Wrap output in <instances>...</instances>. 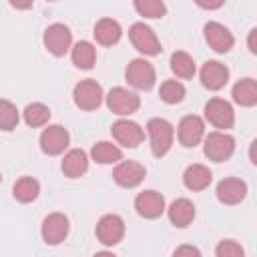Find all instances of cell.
Returning <instances> with one entry per match:
<instances>
[{
	"label": "cell",
	"mask_w": 257,
	"mask_h": 257,
	"mask_svg": "<svg viewBox=\"0 0 257 257\" xmlns=\"http://www.w3.org/2000/svg\"><path fill=\"white\" fill-rule=\"evenodd\" d=\"M147 133H149L151 151L155 157H163L171 151L175 141V128L167 118H151L147 122Z\"/></svg>",
	"instance_id": "1"
},
{
	"label": "cell",
	"mask_w": 257,
	"mask_h": 257,
	"mask_svg": "<svg viewBox=\"0 0 257 257\" xmlns=\"http://www.w3.org/2000/svg\"><path fill=\"white\" fill-rule=\"evenodd\" d=\"M233 151H235V139L229 133L213 131V133L205 135V139H203V153L213 163L227 161L233 155Z\"/></svg>",
	"instance_id": "2"
},
{
	"label": "cell",
	"mask_w": 257,
	"mask_h": 257,
	"mask_svg": "<svg viewBox=\"0 0 257 257\" xmlns=\"http://www.w3.org/2000/svg\"><path fill=\"white\" fill-rule=\"evenodd\" d=\"M72 98H74V104L80 110H94V108L100 106V102L104 98V92H102V86L96 80L84 78L74 86Z\"/></svg>",
	"instance_id": "3"
},
{
	"label": "cell",
	"mask_w": 257,
	"mask_h": 257,
	"mask_svg": "<svg viewBox=\"0 0 257 257\" xmlns=\"http://www.w3.org/2000/svg\"><path fill=\"white\" fill-rule=\"evenodd\" d=\"M42 42H44V48L54 54V56H64L70 46H72V32L66 24H50L46 30H44V36H42Z\"/></svg>",
	"instance_id": "4"
},
{
	"label": "cell",
	"mask_w": 257,
	"mask_h": 257,
	"mask_svg": "<svg viewBox=\"0 0 257 257\" xmlns=\"http://www.w3.org/2000/svg\"><path fill=\"white\" fill-rule=\"evenodd\" d=\"M128 38L133 42V46L145 54V56H157L163 48H161V42L157 38V34L153 32V28H149L145 22H135L131 28H128Z\"/></svg>",
	"instance_id": "5"
},
{
	"label": "cell",
	"mask_w": 257,
	"mask_h": 257,
	"mask_svg": "<svg viewBox=\"0 0 257 257\" xmlns=\"http://www.w3.org/2000/svg\"><path fill=\"white\" fill-rule=\"evenodd\" d=\"M124 78L131 86L139 88V90H149L153 88L155 80H157V74H155V68L149 60L145 58H135L126 64V70H124Z\"/></svg>",
	"instance_id": "6"
},
{
	"label": "cell",
	"mask_w": 257,
	"mask_h": 257,
	"mask_svg": "<svg viewBox=\"0 0 257 257\" xmlns=\"http://www.w3.org/2000/svg\"><path fill=\"white\" fill-rule=\"evenodd\" d=\"M106 106L118 114V116H128L133 112L139 110L141 106V98L137 92L128 90V88H122V86H114L108 90L106 94Z\"/></svg>",
	"instance_id": "7"
},
{
	"label": "cell",
	"mask_w": 257,
	"mask_h": 257,
	"mask_svg": "<svg viewBox=\"0 0 257 257\" xmlns=\"http://www.w3.org/2000/svg\"><path fill=\"white\" fill-rule=\"evenodd\" d=\"M203 112H205V118H207L215 128H221L223 133H225L227 128H231L233 122H235L233 106H231L225 98H219V96L207 100Z\"/></svg>",
	"instance_id": "8"
},
{
	"label": "cell",
	"mask_w": 257,
	"mask_h": 257,
	"mask_svg": "<svg viewBox=\"0 0 257 257\" xmlns=\"http://www.w3.org/2000/svg\"><path fill=\"white\" fill-rule=\"evenodd\" d=\"M94 233H96V239H98L102 245L112 247V245L120 243L122 237H124V221H122L118 215H114V213L102 215V217L98 219V223H96Z\"/></svg>",
	"instance_id": "9"
},
{
	"label": "cell",
	"mask_w": 257,
	"mask_h": 257,
	"mask_svg": "<svg viewBox=\"0 0 257 257\" xmlns=\"http://www.w3.org/2000/svg\"><path fill=\"white\" fill-rule=\"evenodd\" d=\"M68 231H70V225H68V217L64 213L46 215L42 221V227H40V233H42V239L46 245H60L66 239Z\"/></svg>",
	"instance_id": "10"
},
{
	"label": "cell",
	"mask_w": 257,
	"mask_h": 257,
	"mask_svg": "<svg viewBox=\"0 0 257 257\" xmlns=\"http://www.w3.org/2000/svg\"><path fill=\"white\" fill-rule=\"evenodd\" d=\"M110 133H112V139L126 149L139 147L145 139V131L141 128V124H137L135 120H128V118H118L116 122H112Z\"/></svg>",
	"instance_id": "11"
},
{
	"label": "cell",
	"mask_w": 257,
	"mask_h": 257,
	"mask_svg": "<svg viewBox=\"0 0 257 257\" xmlns=\"http://www.w3.org/2000/svg\"><path fill=\"white\" fill-rule=\"evenodd\" d=\"M68 143H70V135L60 124H48L40 135V149H42V153H46L50 157L64 153Z\"/></svg>",
	"instance_id": "12"
},
{
	"label": "cell",
	"mask_w": 257,
	"mask_h": 257,
	"mask_svg": "<svg viewBox=\"0 0 257 257\" xmlns=\"http://www.w3.org/2000/svg\"><path fill=\"white\" fill-rule=\"evenodd\" d=\"M177 137L183 147H197L205 139V122L197 114L183 116L177 126Z\"/></svg>",
	"instance_id": "13"
},
{
	"label": "cell",
	"mask_w": 257,
	"mask_h": 257,
	"mask_svg": "<svg viewBox=\"0 0 257 257\" xmlns=\"http://www.w3.org/2000/svg\"><path fill=\"white\" fill-rule=\"evenodd\" d=\"M145 175H147L145 165H141L137 161H120V163H116V167L112 171L114 183L118 187H124V189H133V187L141 185Z\"/></svg>",
	"instance_id": "14"
},
{
	"label": "cell",
	"mask_w": 257,
	"mask_h": 257,
	"mask_svg": "<svg viewBox=\"0 0 257 257\" xmlns=\"http://www.w3.org/2000/svg\"><path fill=\"white\" fill-rule=\"evenodd\" d=\"M135 209H137V213L141 215V217H145V219H157V217H161L163 213H165V197L159 193V191H153V189H149V191H143V193H139L137 195V199H135Z\"/></svg>",
	"instance_id": "15"
},
{
	"label": "cell",
	"mask_w": 257,
	"mask_h": 257,
	"mask_svg": "<svg viewBox=\"0 0 257 257\" xmlns=\"http://www.w3.org/2000/svg\"><path fill=\"white\" fill-rule=\"evenodd\" d=\"M203 32H205L207 44L215 52H221V54L223 52H229L233 48V44H235V38H233L231 30L227 26H223L221 22H207L205 28H203Z\"/></svg>",
	"instance_id": "16"
},
{
	"label": "cell",
	"mask_w": 257,
	"mask_h": 257,
	"mask_svg": "<svg viewBox=\"0 0 257 257\" xmlns=\"http://www.w3.org/2000/svg\"><path fill=\"white\" fill-rule=\"evenodd\" d=\"M229 80V68L219 60H207L201 66V82L209 90H219Z\"/></svg>",
	"instance_id": "17"
},
{
	"label": "cell",
	"mask_w": 257,
	"mask_h": 257,
	"mask_svg": "<svg viewBox=\"0 0 257 257\" xmlns=\"http://www.w3.org/2000/svg\"><path fill=\"white\" fill-rule=\"evenodd\" d=\"M217 199L223 203V205H237L245 199L247 195V185L245 181L241 179H235V177H227L223 179L219 185H217Z\"/></svg>",
	"instance_id": "18"
},
{
	"label": "cell",
	"mask_w": 257,
	"mask_h": 257,
	"mask_svg": "<svg viewBox=\"0 0 257 257\" xmlns=\"http://www.w3.org/2000/svg\"><path fill=\"white\" fill-rule=\"evenodd\" d=\"M167 215H169V221L175 225V227H189L195 219V205L193 201L181 197V199H175L169 209H167Z\"/></svg>",
	"instance_id": "19"
},
{
	"label": "cell",
	"mask_w": 257,
	"mask_h": 257,
	"mask_svg": "<svg viewBox=\"0 0 257 257\" xmlns=\"http://www.w3.org/2000/svg\"><path fill=\"white\" fill-rule=\"evenodd\" d=\"M213 181V173L205 165H189L183 173V183L189 191H205Z\"/></svg>",
	"instance_id": "20"
},
{
	"label": "cell",
	"mask_w": 257,
	"mask_h": 257,
	"mask_svg": "<svg viewBox=\"0 0 257 257\" xmlns=\"http://www.w3.org/2000/svg\"><path fill=\"white\" fill-rule=\"evenodd\" d=\"M88 169V155L82 149H70L62 159V173L68 179H78Z\"/></svg>",
	"instance_id": "21"
},
{
	"label": "cell",
	"mask_w": 257,
	"mask_h": 257,
	"mask_svg": "<svg viewBox=\"0 0 257 257\" xmlns=\"http://www.w3.org/2000/svg\"><path fill=\"white\" fill-rule=\"evenodd\" d=\"M94 38H96V42L98 44H102V46H112V44H116L118 40H120V36H122V28H120V24L116 22V20H112V18H100L96 24H94Z\"/></svg>",
	"instance_id": "22"
},
{
	"label": "cell",
	"mask_w": 257,
	"mask_h": 257,
	"mask_svg": "<svg viewBox=\"0 0 257 257\" xmlns=\"http://www.w3.org/2000/svg\"><path fill=\"white\" fill-rule=\"evenodd\" d=\"M231 96L241 106H255L257 104V82L253 78H241L235 82Z\"/></svg>",
	"instance_id": "23"
},
{
	"label": "cell",
	"mask_w": 257,
	"mask_h": 257,
	"mask_svg": "<svg viewBox=\"0 0 257 257\" xmlns=\"http://www.w3.org/2000/svg\"><path fill=\"white\" fill-rule=\"evenodd\" d=\"M70 56H72V62L76 68L88 70L96 62V48L88 40H80L70 48Z\"/></svg>",
	"instance_id": "24"
},
{
	"label": "cell",
	"mask_w": 257,
	"mask_h": 257,
	"mask_svg": "<svg viewBox=\"0 0 257 257\" xmlns=\"http://www.w3.org/2000/svg\"><path fill=\"white\" fill-rule=\"evenodd\" d=\"M90 157L98 165H112V163H120L122 161V151L116 145L108 143V141H98L96 145H92Z\"/></svg>",
	"instance_id": "25"
},
{
	"label": "cell",
	"mask_w": 257,
	"mask_h": 257,
	"mask_svg": "<svg viewBox=\"0 0 257 257\" xmlns=\"http://www.w3.org/2000/svg\"><path fill=\"white\" fill-rule=\"evenodd\" d=\"M171 70L177 78H193L197 72V66H195V60L189 52L177 50L171 54Z\"/></svg>",
	"instance_id": "26"
},
{
	"label": "cell",
	"mask_w": 257,
	"mask_h": 257,
	"mask_svg": "<svg viewBox=\"0 0 257 257\" xmlns=\"http://www.w3.org/2000/svg\"><path fill=\"white\" fill-rule=\"evenodd\" d=\"M38 193H40V183L34 177H20L12 187V195L20 203H32L38 197Z\"/></svg>",
	"instance_id": "27"
},
{
	"label": "cell",
	"mask_w": 257,
	"mask_h": 257,
	"mask_svg": "<svg viewBox=\"0 0 257 257\" xmlns=\"http://www.w3.org/2000/svg\"><path fill=\"white\" fill-rule=\"evenodd\" d=\"M24 122L28 124V126H32V128H36V126H44L46 122H48V118H50V108L46 106V104H42V102H32V104H28L26 108H24Z\"/></svg>",
	"instance_id": "28"
},
{
	"label": "cell",
	"mask_w": 257,
	"mask_h": 257,
	"mask_svg": "<svg viewBox=\"0 0 257 257\" xmlns=\"http://www.w3.org/2000/svg\"><path fill=\"white\" fill-rule=\"evenodd\" d=\"M159 96L167 104H177V102H181L185 98V86H183V82H179L175 78H169V80H165L161 84Z\"/></svg>",
	"instance_id": "29"
},
{
	"label": "cell",
	"mask_w": 257,
	"mask_h": 257,
	"mask_svg": "<svg viewBox=\"0 0 257 257\" xmlns=\"http://www.w3.org/2000/svg\"><path fill=\"white\" fill-rule=\"evenodd\" d=\"M18 120H20V114H18L16 104H12L6 98H0V131L16 128Z\"/></svg>",
	"instance_id": "30"
},
{
	"label": "cell",
	"mask_w": 257,
	"mask_h": 257,
	"mask_svg": "<svg viewBox=\"0 0 257 257\" xmlns=\"http://www.w3.org/2000/svg\"><path fill=\"white\" fill-rule=\"evenodd\" d=\"M135 10L145 18H161L167 12V6L161 0H137Z\"/></svg>",
	"instance_id": "31"
},
{
	"label": "cell",
	"mask_w": 257,
	"mask_h": 257,
	"mask_svg": "<svg viewBox=\"0 0 257 257\" xmlns=\"http://www.w3.org/2000/svg\"><path fill=\"white\" fill-rule=\"evenodd\" d=\"M215 255L217 257H245V251L237 241L225 239L215 247Z\"/></svg>",
	"instance_id": "32"
},
{
	"label": "cell",
	"mask_w": 257,
	"mask_h": 257,
	"mask_svg": "<svg viewBox=\"0 0 257 257\" xmlns=\"http://www.w3.org/2000/svg\"><path fill=\"white\" fill-rule=\"evenodd\" d=\"M173 257H203L195 245H179L173 251Z\"/></svg>",
	"instance_id": "33"
},
{
	"label": "cell",
	"mask_w": 257,
	"mask_h": 257,
	"mask_svg": "<svg viewBox=\"0 0 257 257\" xmlns=\"http://www.w3.org/2000/svg\"><path fill=\"white\" fill-rule=\"evenodd\" d=\"M249 50L255 54L257 52V28H253L251 32H249Z\"/></svg>",
	"instance_id": "34"
},
{
	"label": "cell",
	"mask_w": 257,
	"mask_h": 257,
	"mask_svg": "<svg viewBox=\"0 0 257 257\" xmlns=\"http://www.w3.org/2000/svg\"><path fill=\"white\" fill-rule=\"evenodd\" d=\"M199 6H203V8H219V6H223V0H219V2H197Z\"/></svg>",
	"instance_id": "35"
},
{
	"label": "cell",
	"mask_w": 257,
	"mask_h": 257,
	"mask_svg": "<svg viewBox=\"0 0 257 257\" xmlns=\"http://www.w3.org/2000/svg\"><path fill=\"white\" fill-rule=\"evenodd\" d=\"M92 257H116L114 253H110V251H100V253H94Z\"/></svg>",
	"instance_id": "36"
},
{
	"label": "cell",
	"mask_w": 257,
	"mask_h": 257,
	"mask_svg": "<svg viewBox=\"0 0 257 257\" xmlns=\"http://www.w3.org/2000/svg\"><path fill=\"white\" fill-rule=\"evenodd\" d=\"M0 183H2V175H0Z\"/></svg>",
	"instance_id": "37"
}]
</instances>
